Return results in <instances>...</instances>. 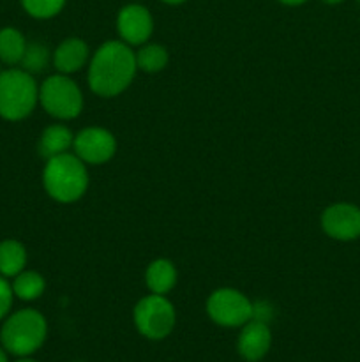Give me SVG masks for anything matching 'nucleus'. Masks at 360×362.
<instances>
[{"label": "nucleus", "instance_id": "412c9836", "mask_svg": "<svg viewBox=\"0 0 360 362\" xmlns=\"http://www.w3.org/2000/svg\"><path fill=\"white\" fill-rule=\"evenodd\" d=\"M13 286L7 283V279L4 276H0V320L9 313L11 306H13Z\"/></svg>", "mask_w": 360, "mask_h": 362}, {"label": "nucleus", "instance_id": "1a4fd4ad", "mask_svg": "<svg viewBox=\"0 0 360 362\" xmlns=\"http://www.w3.org/2000/svg\"><path fill=\"white\" fill-rule=\"evenodd\" d=\"M321 228L335 240H355L360 237V209L353 204L328 205L321 214Z\"/></svg>", "mask_w": 360, "mask_h": 362}, {"label": "nucleus", "instance_id": "9b49d317", "mask_svg": "<svg viewBox=\"0 0 360 362\" xmlns=\"http://www.w3.org/2000/svg\"><path fill=\"white\" fill-rule=\"evenodd\" d=\"M272 345L270 329L265 322L249 320L242 325V331L236 341V350L240 357L247 362H258L268 354Z\"/></svg>", "mask_w": 360, "mask_h": 362}, {"label": "nucleus", "instance_id": "7ed1b4c3", "mask_svg": "<svg viewBox=\"0 0 360 362\" xmlns=\"http://www.w3.org/2000/svg\"><path fill=\"white\" fill-rule=\"evenodd\" d=\"M48 334L44 317L35 310H20L11 315L0 331L4 349L18 357H27L39 350Z\"/></svg>", "mask_w": 360, "mask_h": 362}, {"label": "nucleus", "instance_id": "a211bd4d", "mask_svg": "<svg viewBox=\"0 0 360 362\" xmlns=\"http://www.w3.org/2000/svg\"><path fill=\"white\" fill-rule=\"evenodd\" d=\"M168 64V52L161 45H145L136 53V66L143 73H159Z\"/></svg>", "mask_w": 360, "mask_h": 362}, {"label": "nucleus", "instance_id": "39448f33", "mask_svg": "<svg viewBox=\"0 0 360 362\" xmlns=\"http://www.w3.org/2000/svg\"><path fill=\"white\" fill-rule=\"evenodd\" d=\"M39 103L59 120L76 119L83 110V94L67 74H53L39 87Z\"/></svg>", "mask_w": 360, "mask_h": 362}, {"label": "nucleus", "instance_id": "ddd939ff", "mask_svg": "<svg viewBox=\"0 0 360 362\" xmlns=\"http://www.w3.org/2000/svg\"><path fill=\"white\" fill-rule=\"evenodd\" d=\"M74 134L71 129L62 124H52L42 131L39 138V154L46 159H52L55 156L66 154L73 147Z\"/></svg>", "mask_w": 360, "mask_h": 362}, {"label": "nucleus", "instance_id": "aec40b11", "mask_svg": "<svg viewBox=\"0 0 360 362\" xmlns=\"http://www.w3.org/2000/svg\"><path fill=\"white\" fill-rule=\"evenodd\" d=\"M21 6L32 18L48 20L64 9L66 0H21Z\"/></svg>", "mask_w": 360, "mask_h": 362}, {"label": "nucleus", "instance_id": "f3484780", "mask_svg": "<svg viewBox=\"0 0 360 362\" xmlns=\"http://www.w3.org/2000/svg\"><path fill=\"white\" fill-rule=\"evenodd\" d=\"M13 292L21 300H35L44 293L46 283L39 272L21 271L13 279Z\"/></svg>", "mask_w": 360, "mask_h": 362}, {"label": "nucleus", "instance_id": "9d476101", "mask_svg": "<svg viewBox=\"0 0 360 362\" xmlns=\"http://www.w3.org/2000/svg\"><path fill=\"white\" fill-rule=\"evenodd\" d=\"M116 30L126 45H145L154 30L150 11L140 4H129L122 7L116 16Z\"/></svg>", "mask_w": 360, "mask_h": 362}, {"label": "nucleus", "instance_id": "393cba45", "mask_svg": "<svg viewBox=\"0 0 360 362\" xmlns=\"http://www.w3.org/2000/svg\"><path fill=\"white\" fill-rule=\"evenodd\" d=\"M164 4H169V6H176V4H184L186 0H162Z\"/></svg>", "mask_w": 360, "mask_h": 362}, {"label": "nucleus", "instance_id": "f8f14e48", "mask_svg": "<svg viewBox=\"0 0 360 362\" xmlns=\"http://www.w3.org/2000/svg\"><path fill=\"white\" fill-rule=\"evenodd\" d=\"M88 60V46L83 39H64L53 53V64L60 74H73L80 71Z\"/></svg>", "mask_w": 360, "mask_h": 362}, {"label": "nucleus", "instance_id": "4be33fe9", "mask_svg": "<svg viewBox=\"0 0 360 362\" xmlns=\"http://www.w3.org/2000/svg\"><path fill=\"white\" fill-rule=\"evenodd\" d=\"M272 318V306L268 303H256L253 304V318L251 320L265 322L267 324Z\"/></svg>", "mask_w": 360, "mask_h": 362}, {"label": "nucleus", "instance_id": "423d86ee", "mask_svg": "<svg viewBox=\"0 0 360 362\" xmlns=\"http://www.w3.org/2000/svg\"><path fill=\"white\" fill-rule=\"evenodd\" d=\"M133 320L138 332L147 339H164L172 334L176 322V313L173 304L164 296L150 293L138 300L133 311Z\"/></svg>", "mask_w": 360, "mask_h": 362}, {"label": "nucleus", "instance_id": "f03ea898", "mask_svg": "<svg viewBox=\"0 0 360 362\" xmlns=\"http://www.w3.org/2000/svg\"><path fill=\"white\" fill-rule=\"evenodd\" d=\"M42 184L53 200L73 204L87 193L88 172L76 154L66 152L48 159L42 172Z\"/></svg>", "mask_w": 360, "mask_h": 362}, {"label": "nucleus", "instance_id": "dca6fc26", "mask_svg": "<svg viewBox=\"0 0 360 362\" xmlns=\"http://www.w3.org/2000/svg\"><path fill=\"white\" fill-rule=\"evenodd\" d=\"M25 48H27V42L20 30L13 27H6L0 30V60L4 64L14 66V64L21 62Z\"/></svg>", "mask_w": 360, "mask_h": 362}, {"label": "nucleus", "instance_id": "4468645a", "mask_svg": "<svg viewBox=\"0 0 360 362\" xmlns=\"http://www.w3.org/2000/svg\"><path fill=\"white\" fill-rule=\"evenodd\" d=\"M145 283L152 293L166 296L176 285V269L173 262L166 260V258H157V260L150 262L145 271Z\"/></svg>", "mask_w": 360, "mask_h": 362}, {"label": "nucleus", "instance_id": "bb28decb", "mask_svg": "<svg viewBox=\"0 0 360 362\" xmlns=\"http://www.w3.org/2000/svg\"><path fill=\"white\" fill-rule=\"evenodd\" d=\"M18 362H37V361H32V359H20Z\"/></svg>", "mask_w": 360, "mask_h": 362}, {"label": "nucleus", "instance_id": "6e6552de", "mask_svg": "<svg viewBox=\"0 0 360 362\" xmlns=\"http://www.w3.org/2000/svg\"><path fill=\"white\" fill-rule=\"evenodd\" d=\"M74 154L87 165H102L116 152V140L108 129L85 127L74 136Z\"/></svg>", "mask_w": 360, "mask_h": 362}, {"label": "nucleus", "instance_id": "6ab92c4d", "mask_svg": "<svg viewBox=\"0 0 360 362\" xmlns=\"http://www.w3.org/2000/svg\"><path fill=\"white\" fill-rule=\"evenodd\" d=\"M49 60V52L44 45H27L23 53V59H21V66L27 73L34 74V73H41V71L46 69Z\"/></svg>", "mask_w": 360, "mask_h": 362}, {"label": "nucleus", "instance_id": "a878e982", "mask_svg": "<svg viewBox=\"0 0 360 362\" xmlns=\"http://www.w3.org/2000/svg\"><path fill=\"white\" fill-rule=\"evenodd\" d=\"M0 362H9V361H7L6 350H4V349H0Z\"/></svg>", "mask_w": 360, "mask_h": 362}, {"label": "nucleus", "instance_id": "0eeeda50", "mask_svg": "<svg viewBox=\"0 0 360 362\" xmlns=\"http://www.w3.org/2000/svg\"><path fill=\"white\" fill-rule=\"evenodd\" d=\"M207 313L221 327H242L253 318V303L235 288H219L207 300Z\"/></svg>", "mask_w": 360, "mask_h": 362}, {"label": "nucleus", "instance_id": "5701e85b", "mask_svg": "<svg viewBox=\"0 0 360 362\" xmlns=\"http://www.w3.org/2000/svg\"><path fill=\"white\" fill-rule=\"evenodd\" d=\"M279 2L284 4V6H302L307 0H279Z\"/></svg>", "mask_w": 360, "mask_h": 362}, {"label": "nucleus", "instance_id": "b1692460", "mask_svg": "<svg viewBox=\"0 0 360 362\" xmlns=\"http://www.w3.org/2000/svg\"><path fill=\"white\" fill-rule=\"evenodd\" d=\"M321 2H325V4H328V6H337V4H341V2H344V0H321Z\"/></svg>", "mask_w": 360, "mask_h": 362}, {"label": "nucleus", "instance_id": "20e7f679", "mask_svg": "<svg viewBox=\"0 0 360 362\" xmlns=\"http://www.w3.org/2000/svg\"><path fill=\"white\" fill-rule=\"evenodd\" d=\"M39 101V87L25 69H6L0 73V117L21 120L34 112Z\"/></svg>", "mask_w": 360, "mask_h": 362}, {"label": "nucleus", "instance_id": "2eb2a0df", "mask_svg": "<svg viewBox=\"0 0 360 362\" xmlns=\"http://www.w3.org/2000/svg\"><path fill=\"white\" fill-rule=\"evenodd\" d=\"M27 265V250L21 243L7 239L0 243V276L14 278L25 271Z\"/></svg>", "mask_w": 360, "mask_h": 362}, {"label": "nucleus", "instance_id": "f257e3e1", "mask_svg": "<svg viewBox=\"0 0 360 362\" xmlns=\"http://www.w3.org/2000/svg\"><path fill=\"white\" fill-rule=\"evenodd\" d=\"M136 53L124 41H108L94 53L88 66V85L94 94L113 98L126 90L136 74Z\"/></svg>", "mask_w": 360, "mask_h": 362}]
</instances>
